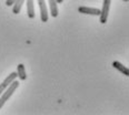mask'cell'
Returning <instances> with one entry per match:
<instances>
[{
  "label": "cell",
  "instance_id": "6da1fadb",
  "mask_svg": "<svg viewBox=\"0 0 129 115\" xmlns=\"http://www.w3.org/2000/svg\"><path fill=\"white\" fill-rule=\"evenodd\" d=\"M18 86H19V82L16 81V80H15V81H12L11 83L7 86V89L2 92V94L0 95V96H1V98L5 101V102H7V101L11 97V95L15 93V91L18 89Z\"/></svg>",
  "mask_w": 129,
  "mask_h": 115
},
{
  "label": "cell",
  "instance_id": "7a4b0ae2",
  "mask_svg": "<svg viewBox=\"0 0 129 115\" xmlns=\"http://www.w3.org/2000/svg\"><path fill=\"white\" fill-rule=\"evenodd\" d=\"M110 4H111V0H104V5L103 8L100 10V22L101 23H106L108 20V15H109V10H110Z\"/></svg>",
  "mask_w": 129,
  "mask_h": 115
},
{
  "label": "cell",
  "instance_id": "3957f363",
  "mask_svg": "<svg viewBox=\"0 0 129 115\" xmlns=\"http://www.w3.org/2000/svg\"><path fill=\"white\" fill-rule=\"evenodd\" d=\"M38 5H39L41 21L42 22H47L48 18H49V13H48V8H47V2H46V0H38Z\"/></svg>",
  "mask_w": 129,
  "mask_h": 115
},
{
  "label": "cell",
  "instance_id": "277c9868",
  "mask_svg": "<svg viewBox=\"0 0 129 115\" xmlns=\"http://www.w3.org/2000/svg\"><path fill=\"white\" fill-rule=\"evenodd\" d=\"M78 11L84 15H91V16H99L100 15V10L98 8H89V7H79Z\"/></svg>",
  "mask_w": 129,
  "mask_h": 115
},
{
  "label": "cell",
  "instance_id": "5b68a950",
  "mask_svg": "<svg viewBox=\"0 0 129 115\" xmlns=\"http://www.w3.org/2000/svg\"><path fill=\"white\" fill-rule=\"evenodd\" d=\"M112 66H114L115 69H117L119 72H121L122 74H125L126 76H129V70L127 66H125L123 64H121L120 62H118V61H114V63H112Z\"/></svg>",
  "mask_w": 129,
  "mask_h": 115
},
{
  "label": "cell",
  "instance_id": "8992f818",
  "mask_svg": "<svg viewBox=\"0 0 129 115\" xmlns=\"http://www.w3.org/2000/svg\"><path fill=\"white\" fill-rule=\"evenodd\" d=\"M27 4V15L30 19H34L35 18V5H34V0H26Z\"/></svg>",
  "mask_w": 129,
  "mask_h": 115
},
{
  "label": "cell",
  "instance_id": "52a82bcc",
  "mask_svg": "<svg viewBox=\"0 0 129 115\" xmlns=\"http://www.w3.org/2000/svg\"><path fill=\"white\" fill-rule=\"evenodd\" d=\"M47 1H48V5H49V8H50V15H51L53 18L58 17L57 1H56V0H47Z\"/></svg>",
  "mask_w": 129,
  "mask_h": 115
},
{
  "label": "cell",
  "instance_id": "ba28073f",
  "mask_svg": "<svg viewBox=\"0 0 129 115\" xmlns=\"http://www.w3.org/2000/svg\"><path fill=\"white\" fill-rule=\"evenodd\" d=\"M17 76L19 77L20 80H26L27 79V73H26V68L23 64H18L17 65Z\"/></svg>",
  "mask_w": 129,
  "mask_h": 115
},
{
  "label": "cell",
  "instance_id": "9c48e42d",
  "mask_svg": "<svg viewBox=\"0 0 129 115\" xmlns=\"http://www.w3.org/2000/svg\"><path fill=\"white\" fill-rule=\"evenodd\" d=\"M25 4V0H16L12 5V12L15 15H18L21 11V8H22V5Z\"/></svg>",
  "mask_w": 129,
  "mask_h": 115
},
{
  "label": "cell",
  "instance_id": "30bf717a",
  "mask_svg": "<svg viewBox=\"0 0 129 115\" xmlns=\"http://www.w3.org/2000/svg\"><path fill=\"white\" fill-rule=\"evenodd\" d=\"M16 1V0H7V1H6V5H7V6H12V5H13V2H15Z\"/></svg>",
  "mask_w": 129,
  "mask_h": 115
},
{
  "label": "cell",
  "instance_id": "8fae6325",
  "mask_svg": "<svg viewBox=\"0 0 129 115\" xmlns=\"http://www.w3.org/2000/svg\"><path fill=\"white\" fill-rule=\"evenodd\" d=\"M5 103H6V102H5V101L2 100L1 97H0V109H1V107L4 106V104H5Z\"/></svg>",
  "mask_w": 129,
  "mask_h": 115
},
{
  "label": "cell",
  "instance_id": "7c38bea8",
  "mask_svg": "<svg viewBox=\"0 0 129 115\" xmlns=\"http://www.w3.org/2000/svg\"><path fill=\"white\" fill-rule=\"evenodd\" d=\"M56 1H57V4H62L63 0H56Z\"/></svg>",
  "mask_w": 129,
  "mask_h": 115
},
{
  "label": "cell",
  "instance_id": "4fadbf2b",
  "mask_svg": "<svg viewBox=\"0 0 129 115\" xmlns=\"http://www.w3.org/2000/svg\"><path fill=\"white\" fill-rule=\"evenodd\" d=\"M123 1H126V2H127V1H128V0H123Z\"/></svg>",
  "mask_w": 129,
  "mask_h": 115
}]
</instances>
